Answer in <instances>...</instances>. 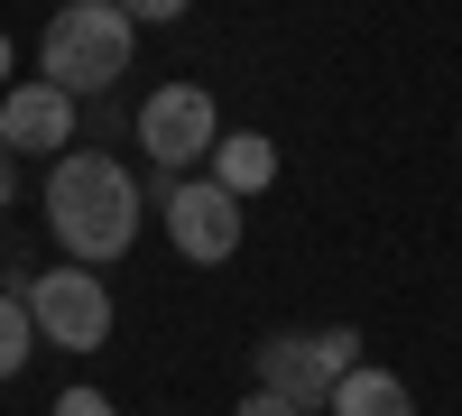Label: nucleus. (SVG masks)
<instances>
[{"instance_id": "5", "label": "nucleus", "mask_w": 462, "mask_h": 416, "mask_svg": "<svg viewBox=\"0 0 462 416\" xmlns=\"http://www.w3.org/2000/svg\"><path fill=\"white\" fill-rule=\"evenodd\" d=\"M167 241L195 259V269H222V259L241 250V195H231V185H213V176L167 185Z\"/></svg>"}, {"instance_id": "7", "label": "nucleus", "mask_w": 462, "mask_h": 416, "mask_svg": "<svg viewBox=\"0 0 462 416\" xmlns=\"http://www.w3.org/2000/svg\"><path fill=\"white\" fill-rule=\"evenodd\" d=\"M65 139H74V93H56L47 74L0 93V148L10 158H65Z\"/></svg>"}, {"instance_id": "11", "label": "nucleus", "mask_w": 462, "mask_h": 416, "mask_svg": "<svg viewBox=\"0 0 462 416\" xmlns=\"http://www.w3.org/2000/svg\"><path fill=\"white\" fill-rule=\"evenodd\" d=\"M47 416H121V407H111V398H102V389H65V398H56V407H47Z\"/></svg>"}, {"instance_id": "13", "label": "nucleus", "mask_w": 462, "mask_h": 416, "mask_svg": "<svg viewBox=\"0 0 462 416\" xmlns=\"http://www.w3.org/2000/svg\"><path fill=\"white\" fill-rule=\"evenodd\" d=\"M121 10H130V19H185L195 0H121Z\"/></svg>"}, {"instance_id": "10", "label": "nucleus", "mask_w": 462, "mask_h": 416, "mask_svg": "<svg viewBox=\"0 0 462 416\" xmlns=\"http://www.w3.org/2000/svg\"><path fill=\"white\" fill-rule=\"evenodd\" d=\"M28 352H37V315H28V296L0 287V380H19Z\"/></svg>"}, {"instance_id": "8", "label": "nucleus", "mask_w": 462, "mask_h": 416, "mask_svg": "<svg viewBox=\"0 0 462 416\" xmlns=\"http://www.w3.org/2000/svg\"><path fill=\"white\" fill-rule=\"evenodd\" d=\"M213 185H231V195H268L278 185V139H259V130H222L213 139Z\"/></svg>"}, {"instance_id": "3", "label": "nucleus", "mask_w": 462, "mask_h": 416, "mask_svg": "<svg viewBox=\"0 0 462 416\" xmlns=\"http://www.w3.org/2000/svg\"><path fill=\"white\" fill-rule=\"evenodd\" d=\"M361 361V333L333 324V333H268L259 343V389H278L287 407H333V380Z\"/></svg>"}, {"instance_id": "15", "label": "nucleus", "mask_w": 462, "mask_h": 416, "mask_svg": "<svg viewBox=\"0 0 462 416\" xmlns=\"http://www.w3.org/2000/svg\"><path fill=\"white\" fill-rule=\"evenodd\" d=\"M0 93H10V28H0Z\"/></svg>"}, {"instance_id": "2", "label": "nucleus", "mask_w": 462, "mask_h": 416, "mask_svg": "<svg viewBox=\"0 0 462 416\" xmlns=\"http://www.w3.org/2000/svg\"><path fill=\"white\" fill-rule=\"evenodd\" d=\"M130 10L121 0H65V10L47 19V37H37V74H47L56 93H111L130 74Z\"/></svg>"}, {"instance_id": "14", "label": "nucleus", "mask_w": 462, "mask_h": 416, "mask_svg": "<svg viewBox=\"0 0 462 416\" xmlns=\"http://www.w3.org/2000/svg\"><path fill=\"white\" fill-rule=\"evenodd\" d=\"M19 204V167H10V148H0V213Z\"/></svg>"}, {"instance_id": "1", "label": "nucleus", "mask_w": 462, "mask_h": 416, "mask_svg": "<svg viewBox=\"0 0 462 416\" xmlns=\"http://www.w3.org/2000/svg\"><path fill=\"white\" fill-rule=\"evenodd\" d=\"M47 232L65 241V259L84 269H111L139 241V176L102 148H65L47 167Z\"/></svg>"}, {"instance_id": "12", "label": "nucleus", "mask_w": 462, "mask_h": 416, "mask_svg": "<svg viewBox=\"0 0 462 416\" xmlns=\"http://www.w3.org/2000/svg\"><path fill=\"white\" fill-rule=\"evenodd\" d=\"M231 416H305V407H287L278 389H250V398H241V407H231Z\"/></svg>"}, {"instance_id": "4", "label": "nucleus", "mask_w": 462, "mask_h": 416, "mask_svg": "<svg viewBox=\"0 0 462 416\" xmlns=\"http://www.w3.org/2000/svg\"><path fill=\"white\" fill-rule=\"evenodd\" d=\"M28 315H37V333H47L56 352H102L111 343V287L84 269V259L28 278Z\"/></svg>"}, {"instance_id": "9", "label": "nucleus", "mask_w": 462, "mask_h": 416, "mask_svg": "<svg viewBox=\"0 0 462 416\" xmlns=\"http://www.w3.org/2000/svg\"><path fill=\"white\" fill-rule=\"evenodd\" d=\"M333 416H416V398H407V380L389 361H352L333 380Z\"/></svg>"}, {"instance_id": "6", "label": "nucleus", "mask_w": 462, "mask_h": 416, "mask_svg": "<svg viewBox=\"0 0 462 416\" xmlns=\"http://www.w3.org/2000/svg\"><path fill=\"white\" fill-rule=\"evenodd\" d=\"M213 139H222V111H213L204 84H167V93L139 102V148H148L158 167H195V158H213Z\"/></svg>"}]
</instances>
